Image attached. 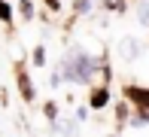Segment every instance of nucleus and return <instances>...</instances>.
Masks as SVG:
<instances>
[{
    "instance_id": "f03ea898",
    "label": "nucleus",
    "mask_w": 149,
    "mask_h": 137,
    "mask_svg": "<svg viewBox=\"0 0 149 137\" xmlns=\"http://www.w3.org/2000/svg\"><path fill=\"white\" fill-rule=\"evenodd\" d=\"M128 94L137 101V107H140V110H149V88H131Z\"/></svg>"
},
{
    "instance_id": "423d86ee",
    "label": "nucleus",
    "mask_w": 149,
    "mask_h": 137,
    "mask_svg": "<svg viewBox=\"0 0 149 137\" xmlns=\"http://www.w3.org/2000/svg\"><path fill=\"white\" fill-rule=\"evenodd\" d=\"M58 128H61V134H76V119H64V122H58Z\"/></svg>"
},
{
    "instance_id": "1a4fd4ad",
    "label": "nucleus",
    "mask_w": 149,
    "mask_h": 137,
    "mask_svg": "<svg viewBox=\"0 0 149 137\" xmlns=\"http://www.w3.org/2000/svg\"><path fill=\"white\" fill-rule=\"evenodd\" d=\"M43 55H46V49H43V46H37V52H33V64H37V67H43V64H46Z\"/></svg>"
},
{
    "instance_id": "39448f33",
    "label": "nucleus",
    "mask_w": 149,
    "mask_h": 137,
    "mask_svg": "<svg viewBox=\"0 0 149 137\" xmlns=\"http://www.w3.org/2000/svg\"><path fill=\"white\" fill-rule=\"evenodd\" d=\"M137 22L140 24H149V0H143V3L137 6Z\"/></svg>"
},
{
    "instance_id": "6e6552de",
    "label": "nucleus",
    "mask_w": 149,
    "mask_h": 137,
    "mask_svg": "<svg viewBox=\"0 0 149 137\" xmlns=\"http://www.w3.org/2000/svg\"><path fill=\"white\" fill-rule=\"evenodd\" d=\"M18 85H22V88H24V98H28V101H31V98H33V88H31V79H28V76H24V73H22V76H18Z\"/></svg>"
},
{
    "instance_id": "20e7f679",
    "label": "nucleus",
    "mask_w": 149,
    "mask_h": 137,
    "mask_svg": "<svg viewBox=\"0 0 149 137\" xmlns=\"http://www.w3.org/2000/svg\"><path fill=\"white\" fill-rule=\"evenodd\" d=\"M119 49H122V55H125V58H128V61H131V58H134V55H137V43H134V40H125V43H122V46H119Z\"/></svg>"
},
{
    "instance_id": "7ed1b4c3",
    "label": "nucleus",
    "mask_w": 149,
    "mask_h": 137,
    "mask_svg": "<svg viewBox=\"0 0 149 137\" xmlns=\"http://www.w3.org/2000/svg\"><path fill=\"white\" fill-rule=\"evenodd\" d=\"M107 101H110V92H107V88H104V85H100V88H97V92H94V94H91V107H94V110H100V107H104V104H107Z\"/></svg>"
},
{
    "instance_id": "f257e3e1",
    "label": "nucleus",
    "mask_w": 149,
    "mask_h": 137,
    "mask_svg": "<svg viewBox=\"0 0 149 137\" xmlns=\"http://www.w3.org/2000/svg\"><path fill=\"white\" fill-rule=\"evenodd\" d=\"M94 70H97V58H94V55H88V52H73V55H67V58L61 61V73H58V76L67 79V82H79V85H85V82H91Z\"/></svg>"
},
{
    "instance_id": "0eeeda50",
    "label": "nucleus",
    "mask_w": 149,
    "mask_h": 137,
    "mask_svg": "<svg viewBox=\"0 0 149 137\" xmlns=\"http://www.w3.org/2000/svg\"><path fill=\"white\" fill-rule=\"evenodd\" d=\"M0 22H6V24L12 22V9H9V3H6V0H0Z\"/></svg>"
},
{
    "instance_id": "9d476101",
    "label": "nucleus",
    "mask_w": 149,
    "mask_h": 137,
    "mask_svg": "<svg viewBox=\"0 0 149 137\" xmlns=\"http://www.w3.org/2000/svg\"><path fill=\"white\" fill-rule=\"evenodd\" d=\"M91 6H94V0H76V9L79 12H91Z\"/></svg>"
},
{
    "instance_id": "9b49d317",
    "label": "nucleus",
    "mask_w": 149,
    "mask_h": 137,
    "mask_svg": "<svg viewBox=\"0 0 149 137\" xmlns=\"http://www.w3.org/2000/svg\"><path fill=\"white\" fill-rule=\"evenodd\" d=\"M18 9H22V15H24V18H31V15H33V6L28 3V0H24V3L18 6Z\"/></svg>"
}]
</instances>
